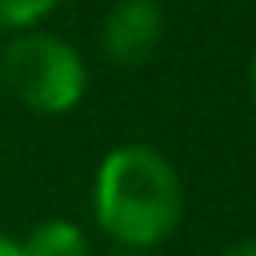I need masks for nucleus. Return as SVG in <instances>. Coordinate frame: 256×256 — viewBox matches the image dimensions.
Returning a JSON list of instances; mask_svg holds the SVG:
<instances>
[{"label":"nucleus","mask_w":256,"mask_h":256,"mask_svg":"<svg viewBox=\"0 0 256 256\" xmlns=\"http://www.w3.org/2000/svg\"><path fill=\"white\" fill-rule=\"evenodd\" d=\"M24 256H88V236L80 224L56 216V220H40L24 240H20Z\"/></svg>","instance_id":"nucleus-4"},{"label":"nucleus","mask_w":256,"mask_h":256,"mask_svg":"<svg viewBox=\"0 0 256 256\" xmlns=\"http://www.w3.org/2000/svg\"><path fill=\"white\" fill-rule=\"evenodd\" d=\"M0 92L36 116H68L88 96V64L60 32H12L0 44Z\"/></svg>","instance_id":"nucleus-2"},{"label":"nucleus","mask_w":256,"mask_h":256,"mask_svg":"<svg viewBox=\"0 0 256 256\" xmlns=\"http://www.w3.org/2000/svg\"><path fill=\"white\" fill-rule=\"evenodd\" d=\"M248 88H252V116H256V52L248 60Z\"/></svg>","instance_id":"nucleus-8"},{"label":"nucleus","mask_w":256,"mask_h":256,"mask_svg":"<svg viewBox=\"0 0 256 256\" xmlns=\"http://www.w3.org/2000/svg\"><path fill=\"white\" fill-rule=\"evenodd\" d=\"M92 216L120 252H156L184 220V180L160 148L116 144L96 164Z\"/></svg>","instance_id":"nucleus-1"},{"label":"nucleus","mask_w":256,"mask_h":256,"mask_svg":"<svg viewBox=\"0 0 256 256\" xmlns=\"http://www.w3.org/2000/svg\"><path fill=\"white\" fill-rule=\"evenodd\" d=\"M116 256H152V252H116Z\"/></svg>","instance_id":"nucleus-9"},{"label":"nucleus","mask_w":256,"mask_h":256,"mask_svg":"<svg viewBox=\"0 0 256 256\" xmlns=\"http://www.w3.org/2000/svg\"><path fill=\"white\" fill-rule=\"evenodd\" d=\"M64 0H0V32H28L44 28V20L60 8Z\"/></svg>","instance_id":"nucleus-5"},{"label":"nucleus","mask_w":256,"mask_h":256,"mask_svg":"<svg viewBox=\"0 0 256 256\" xmlns=\"http://www.w3.org/2000/svg\"><path fill=\"white\" fill-rule=\"evenodd\" d=\"M164 40L160 0H116L100 24V48L116 64H144Z\"/></svg>","instance_id":"nucleus-3"},{"label":"nucleus","mask_w":256,"mask_h":256,"mask_svg":"<svg viewBox=\"0 0 256 256\" xmlns=\"http://www.w3.org/2000/svg\"><path fill=\"white\" fill-rule=\"evenodd\" d=\"M216 256H256V236H244V240H232L228 248H220Z\"/></svg>","instance_id":"nucleus-6"},{"label":"nucleus","mask_w":256,"mask_h":256,"mask_svg":"<svg viewBox=\"0 0 256 256\" xmlns=\"http://www.w3.org/2000/svg\"><path fill=\"white\" fill-rule=\"evenodd\" d=\"M0 256H24L20 240H16V236H8V232H0Z\"/></svg>","instance_id":"nucleus-7"}]
</instances>
